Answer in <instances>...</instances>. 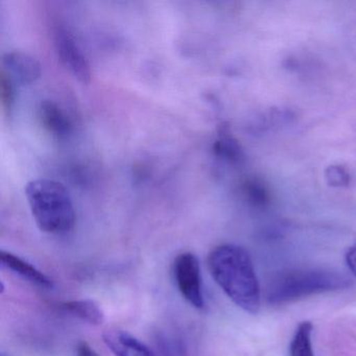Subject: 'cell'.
<instances>
[{
  "instance_id": "obj_6",
  "label": "cell",
  "mask_w": 356,
  "mask_h": 356,
  "mask_svg": "<svg viewBox=\"0 0 356 356\" xmlns=\"http://www.w3.org/2000/svg\"><path fill=\"white\" fill-rule=\"evenodd\" d=\"M14 83L31 84L41 74V65L34 57L22 51H9L3 56V70Z\"/></svg>"
},
{
  "instance_id": "obj_16",
  "label": "cell",
  "mask_w": 356,
  "mask_h": 356,
  "mask_svg": "<svg viewBox=\"0 0 356 356\" xmlns=\"http://www.w3.org/2000/svg\"><path fill=\"white\" fill-rule=\"evenodd\" d=\"M346 264L348 268L351 270L352 274L356 277V243L352 245L346 252Z\"/></svg>"
},
{
  "instance_id": "obj_15",
  "label": "cell",
  "mask_w": 356,
  "mask_h": 356,
  "mask_svg": "<svg viewBox=\"0 0 356 356\" xmlns=\"http://www.w3.org/2000/svg\"><path fill=\"white\" fill-rule=\"evenodd\" d=\"M245 193L250 202L255 204V205H264L268 201V193H266L264 186H262L261 183H258L257 181H250L245 185Z\"/></svg>"
},
{
  "instance_id": "obj_10",
  "label": "cell",
  "mask_w": 356,
  "mask_h": 356,
  "mask_svg": "<svg viewBox=\"0 0 356 356\" xmlns=\"http://www.w3.org/2000/svg\"><path fill=\"white\" fill-rule=\"evenodd\" d=\"M61 310L83 322L91 325H102L105 321V312L101 306L90 299L72 300L61 304Z\"/></svg>"
},
{
  "instance_id": "obj_2",
  "label": "cell",
  "mask_w": 356,
  "mask_h": 356,
  "mask_svg": "<svg viewBox=\"0 0 356 356\" xmlns=\"http://www.w3.org/2000/svg\"><path fill=\"white\" fill-rule=\"evenodd\" d=\"M26 195L37 226L49 234H67L76 225V210L63 184L36 179L26 187Z\"/></svg>"
},
{
  "instance_id": "obj_13",
  "label": "cell",
  "mask_w": 356,
  "mask_h": 356,
  "mask_svg": "<svg viewBox=\"0 0 356 356\" xmlns=\"http://www.w3.org/2000/svg\"><path fill=\"white\" fill-rule=\"evenodd\" d=\"M11 78L1 70L0 76V97H1V105H3V111L6 114L10 115L12 109H13L14 103H15V89Z\"/></svg>"
},
{
  "instance_id": "obj_18",
  "label": "cell",
  "mask_w": 356,
  "mask_h": 356,
  "mask_svg": "<svg viewBox=\"0 0 356 356\" xmlns=\"http://www.w3.org/2000/svg\"><path fill=\"white\" fill-rule=\"evenodd\" d=\"M0 356H9L8 354H6L5 352H1V354H0Z\"/></svg>"
},
{
  "instance_id": "obj_5",
  "label": "cell",
  "mask_w": 356,
  "mask_h": 356,
  "mask_svg": "<svg viewBox=\"0 0 356 356\" xmlns=\"http://www.w3.org/2000/svg\"><path fill=\"white\" fill-rule=\"evenodd\" d=\"M56 51L62 63L83 84L91 79L90 64L80 45L66 29L57 28L54 33Z\"/></svg>"
},
{
  "instance_id": "obj_14",
  "label": "cell",
  "mask_w": 356,
  "mask_h": 356,
  "mask_svg": "<svg viewBox=\"0 0 356 356\" xmlns=\"http://www.w3.org/2000/svg\"><path fill=\"white\" fill-rule=\"evenodd\" d=\"M327 183L333 187H346L350 183V175L343 166L331 165L325 172Z\"/></svg>"
},
{
  "instance_id": "obj_4",
  "label": "cell",
  "mask_w": 356,
  "mask_h": 356,
  "mask_svg": "<svg viewBox=\"0 0 356 356\" xmlns=\"http://www.w3.org/2000/svg\"><path fill=\"white\" fill-rule=\"evenodd\" d=\"M175 282L182 297L195 309L205 307L199 259L191 252L179 254L172 266Z\"/></svg>"
},
{
  "instance_id": "obj_1",
  "label": "cell",
  "mask_w": 356,
  "mask_h": 356,
  "mask_svg": "<svg viewBox=\"0 0 356 356\" xmlns=\"http://www.w3.org/2000/svg\"><path fill=\"white\" fill-rule=\"evenodd\" d=\"M207 264L216 284L235 305L251 314L259 312L261 291L247 250L233 243H222L210 252Z\"/></svg>"
},
{
  "instance_id": "obj_3",
  "label": "cell",
  "mask_w": 356,
  "mask_h": 356,
  "mask_svg": "<svg viewBox=\"0 0 356 356\" xmlns=\"http://www.w3.org/2000/svg\"><path fill=\"white\" fill-rule=\"evenodd\" d=\"M351 280L330 268H305L281 275L268 289L266 300L273 305L291 303L316 293L345 289Z\"/></svg>"
},
{
  "instance_id": "obj_9",
  "label": "cell",
  "mask_w": 356,
  "mask_h": 356,
  "mask_svg": "<svg viewBox=\"0 0 356 356\" xmlns=\"http://www.w3.org/2000/svg\"><path fill=\"white\" fill-rule=\"evenodd\" d=\"M38 116L43 128L54 136L63 138L72 133V120L54 102L43 101L39 106Z\"/></svg>"
},
{
  "instance_id": "obj_11",
  "label": "cell",
  "mask_w": 356,
  "mask_h": 356,
  "mask_svg": "<svg viewBox=\"0 0 356 356\" xmlns=\"http://www.w3.org/2000/svg\"><path fill=\"white\" fill-rule=\"evenodd\" d=\"M214 155L230 163H237L243 159V149L238 141L229 132L226 126H222L218 137L213 145Z\"/></svg>"
},
{
  "instance_id": "obj_17",
  "label": "cell",
  "mask_w": 356,
  "mask_h": 356,
  "mask_svg": "<svg viewBox=\"0 0 356 356\" xmlns=\"http://www.w3.org/2000/svg\"><path fill=\"white\" fill-rule=\"evenodd\" d=\"M76 356H99L95 349L86 341H80L76 346Z\"/></svg>"
},
{
  "instance_id": "obj_7",
  "label": "cell",
  "mask_w": 356,
  "mask_h": 356,
  "mask_svg": "<svg viewBox=\"0 0 356 356\" xmlns=\"http://www.w3.org/2000/svg\"><path fill=\"white\" fill-rule=\"evenodd\" d=\"M103 339L115 356H156L147 345L127 331L107 330L104 332Z\"/></svg>"
},
{
  "instance_id": "obj_12",
  "label": "cell",
  "mask_w": 356,
  "mask_h": 356,
  "mask_svg": "<svg viewBox=\"0 0 356 356\" xmlns=\"http://www.w3.org/2000/svg\"><path fill=\"white\" fill-rule=\"evenodd\" d=\"M312 324L309 321H303L298 325L289 346L291 356H314L312 348Z\"/></svg>"
},
{
  "instance_id": "obj_8",
  "label": "cell",
  "mask_w": 356,
  "mask_h": 356,
  "mask_svg": "<svg viewBox=\"0 0 356 356\" xmlns=\"http://www.w3.org/2000/svg\"><path fill=\"white\" fill-rule=\"evenodd\" d=\"M0 262L3 268L11 270L14 274L22 277L24 280L29 281L32 284L37 285L43 289H53L54 281L49 278L44 273L33 266L26 260L22 259L19 256L11 253V252L3 251L0 252Z\"/></svg>"
}]
</instances>
